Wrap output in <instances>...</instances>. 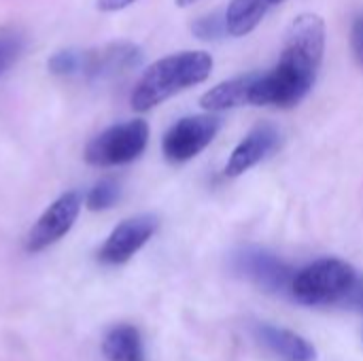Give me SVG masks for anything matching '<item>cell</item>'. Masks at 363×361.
<instances>
[{
    "label": "cell",
    "mask_w": 363,
    "mask_h": 361,
    "mask_svg": "<svg viewBox=\"0 0 363 361\" xmlns=\"http://www.w3.org/2000/svg\"><path fill=\"white\" fill-rule=\"evenodd\" d=\"M325 51V21L315 13L298 15L287 32L281 60L270 72H257L249 104L296 106L315 85Z\"/></svg>",
    "instance_id": "1"
},
{
    "label": "cell",
    "mask_w": 363,
    "mask_h": 361,
    "mask_svg": "<svg viewBox=\"0 0 363 361\" xmlns=\"http://www.w3.org/2000/svg\"><path fill=\"white\" fill-rule=\"evenodd\" d=\"M213 57L206 51H181L153 62L132 89L130 104L145 113L166 102L168 98L204 83L211 77Z\"/></svg>",
    "instance_id": "2"
},
{
    "label": "cell",
    "mask_w": 363,
    "mask_h": 361,
    "mask_svg": "<svg viewBox=\"0 0 363 361\" xmlns=\"http://www.w3.org/2000/svg\"><path fill=\"white\" fill-rule=\"evenodd\" d=\"M357 283V272L351 264L325 257L308 264L291 281V294L300 304L325 306L347 298Z\"/></svg>",
    "instance_id": "3"
},
{
    "label": "cell",
    "mask_w": 363,
    "mask_h": 361,
    "mask_svg": "<svg viewBox=\"0 0 363 361\" xmlns=\"http://www.w3.org/2000/svg\"><path fill=\"white\" fill-rule=\"evenodd\" d=\"M149 143V123L145 119H132L115 123L94 136L85 147V162L96 168L121 166L138 160Z\"/></svg>",
    "instance_id": "4"
},
{
    "label": "cell",
    "mask_w": 363,
    "mask_h": 361,
    "mask_svg": "<svg viewBox=\"0 0 363 361\" xmlns=\"http://www.w3.org/2000/svg\"><path fill=\"white\" fill-rule=\"evenodd\" d=\"M221 128V119L213 113L179 119L162 140L164 157L172 164H183L202 153Z\"/></svg>",
    "instance_id": "5"
},
{
    "label": "cell",
    "mask_w": 363,
    "mask_h": 361,
    "mask_svg": "<svg viewBox=\"0 0 363 361\" xmlns=\"http://www.w3.org/2000/svg\"><path fill=\"white\" fill-rule=\"evenodd\" d=\"M232 268L236 274L270 294H283L291 289V281L296 277L289 264L259 247L238 249L232 255Z\"/></svg>",
    "instance_id": "6"
},
{
    "label": "cell",
    "mask_w": 363,
    "mask_h": 361,
    "mask_svg": "<svg viewBox=\"0 0 363 361\" xmlns=\"http://www.w3.org/2000/svg\"><path fill=\"white\" fill-rule=\"evenodd\" d=\"M83 206V198L79 191H66L55 202H51L45 213L36 219L26 238V249L30 253H40L47 247L62 240L74 226Z\"/></svg>",
    "instance_id": "7"
},
{
    "label": "cell",
    "mask_w": 363,
    "mask_h": 361,
    "mask_svg": "<svg viewBox=\"0 0 363 361\" xmlns=\"http://www.w3.org/2000/svg\"><path fill=\"white\" fill-rule=\"evenodd\" d=\"M143 62V49L130 40H115L81 51L79 77L87 81L115 79Z\"/></svg>",
    "instance_id": "8"
},
{
    "label": "cell",
    "mask_w": 363,
    "mask_h": 361,
    "mask_svg": "<svg viewBox=\"0 0 363 361\" xmlns=\"http://www.w3.org/2000/svg\"><path fill=\"white\" fill-rule=\"evenodd\" d=\"M157 228H160V219L151 213L123 219L100 247L98 260L106 266H121L130 262L153 238Z\"/></svg>",
    "instance_id": "9"
},
{
    "label": "cell",
    "mask_w": 363,
    "mask_h": 361,
    "mask_svg": "<svg viewBox=\"0 0 363 361\" xmlns=\"http://www.w3.org/2000/svg\"><path fill=\"white\" fill-rule=\"evenodd\" d=\"M281 143V132L272 123H259L255 126L232 151L228 164H225V174L228 177H240L249 172L253 166H257L262 160H266Z\"/></svg>",
    "instance_id": "10"
},
{
    "label": "cell",
    "mask_w": 363,
    "mask_h": 361,
    "mask_svg": "<svg viewBox=\"0 0 363 361\" xmlns=\"http://www.w3.org/2000/svg\"><path fill=\"white\" fill-rule=\"evenodd\" d=\"M253 338L259 343V347L270 353L279 361H317V349L302 338L300 334L270 326V323H253L251 328Z\"/></svg>",
    "instance_id": "11"
},
{
    "label": "cell",
    "mask_w": 363,
    "mask_h": 361,
    "mask_svg": "<svg viewBox=\"0 0 363 361\" xmlns=\"http://www.w3.org/2000/svg\"><path fill=\"white\" fill-rule=\"evenodd\" d=\"M255 77H257V72H249V74H240V77H234L230 81H223V83L211 87L200 98L202 109L208 111V113H221V111H228V109L249 104L251 87H253Z\"/></svg>",
    "instance_id": "12"
},
{
    "label": "cell",
    "mask_w": 363,
    "mask_h": 361,
    "mask_svg": "<svg viewBox=\"0 0 363 361\" xmlns=\"http://www.w3.org/2000/svg\"><path fill=\"white\" fill-rule=\"evenodd\" d=\"M270 6V0H232L223 13L228 34L236 38L247 36L262 23Z\"/></svg>",
    "instance_id": "13"
},
{
    "label": "cell",
    "mask_w": 363,
    "mask_h": 361,
    "mask_svg": "<svg viewBox=\"0 0 363 361\" xmlns=\"http://www.w3.org/2000/svg\"><path fill=\"white\" fill-rule=\"evenodd\" d=\"M102 353L108 361H145L140 332L134 326H115L102 340Z\"/></svg>",
    "instance_id": "14"
},
{
    "label": "cell",
    "mask_w": 363,
    "mask_h": 361,
    "mask_svg": "<svg viewBox=\"0 0 363 361\" xmlns=\"http://www.w3.org/2000/svg\"><path fill=\"white\" fill-rule=\"evenodd\" d=\"M119 198H121V187H119V183H117L115 179H102V181H98V183L89 189V194H87V198H85V204H87L89 211L98 213V211H108V209H113V206L119 202Z\"/></svg>",
    "instance_id": "15"
},
{
    "label": "cell",
    "mask_w": 363,
    "mask_h": 361,
    "mask_svg": "<svg viewBox=\"0 0 363 361\" xmlns=\"http://www.w3.org/2000/svg\"><path fill=\"white\" fill-rule=\"evenodd\" d=\"M191 32L200 40H219L223 34H228V30H225V17L221 13H211V15L198 17L191 23Z\"/></svg>",
    "instance_id": "16"
},
{
    "label": "cell",
    "mask_w": 363,
    "mask_h": 361,
    "mask_svg": "<svg viewBox=\"0 0 363 361\" xmlns=\"http://www.w3.org/2000/svg\"><path fill=\"white\" fill-rule=\"evenodd\" d=\"M79 62H81V51H77V49H62V51H55L49 57L47 68H49L51 74L72 77V74H79Z\"/></svg>",
    "instance_id": "17"
},
{
    "label": "cell",
    "mask_w": 363,
    "mask_h": 361,
    "mask_svg": "<svg viewBox=\"0 0 363 361\" xmlns=\"http://www.w3.org/2000/svg\"><path fill=\"white\" fill-rule=\"evenodd\" d=\"M21 47V36H17L15 32H0V74L17 60Z\"/></svg>",
    "instance_id": "18"
},
{
    "label": "cell",
    "mask_w": 363,
    "mask_h": 361,
    "mask_svg": "<svg viewBox=\"0 0 363 361\" xmlns=\"http://www.w3.org/2000/svg\"><path fill=\"white\" fill-rule=\"evenodd\" d=\"M351 49H353V55H355L357 64L363 68V13H359L353 19V26H351Z\"/></svg>",
    "instance_id": "19"
},
{
    "label": "cell",
    "mask_w": 363,
    "mask_h": 361,
    "mask_svg": "<svg viewBox=\"0 0 363 361\" xmlns=\"http://www.w3.org/2000/svg\"><path fill=\"white\" fill-rule=\"evenodd\" d=\"M136 0H98V9L104 11V13H115V11H121L130 4H134Z\"/></svg>",
    "instance_id": "20"
},
{
    "label": "cell",
    "mask_w": 363,
    "mask_h": 361,
    "mask_svg": "<svg viewBox=\"0 0 363 361\" xmlns=\"http://www.w3.org/2000/svg\"><path fill=\"white\" fill-rule=\"evenodd\" d=\"M349 296H351L353 306H357V309H359V313L363 315V281L362 283H355V287H353V291H351Z\"/></svg>",
    "instance_id": "21"
},
{
    "label": "cell",
    "mask_w": 363,
    "mask_h": 361,
    "mask_svg": "<svg viewBox=\"0 0 363 361\" xmlns=\"http://www.w3.org/2000/svg\"><path fill=\"white\" fill-rule=\"evenodd\" d=\"M174 2H177V6H189V4H194L198 0H174Z\"/></svg>",
    "instance_id": "22"
},
{
    "label": "cell",
    "mask_w": 363,
    "mask_h": 361,
    "mask_svg": "<svg viewBox=\"0 0 363 361\" xmlns=\"http://www.w3.org/2000/svg\"><path fill=\"white\" fill-rule=\"evenodd\" d=\"M272 4H281V2H285V0H270Z\"/></svg>",
    "instance_id": "23"
}]
</instances>
